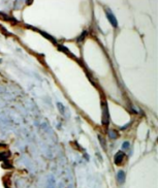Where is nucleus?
Here are the masks:
<instances>
[{
  "label": "nucleus",
  "instance_id": "nucleus-2",
  "mask_svg": "<svg viewBox=\"0 0 158 188\" xmlns=\"http://www.w3.org/2000/svg\"><path fill=\"white\" fill-rule=\"evenodd\" d=\"M124 157H125V155H124L122 152H119V153L115 156V163L120 164V163H121V160L124 159Z\"/></svg>",
  "mask_w": 158,
  "mask_h": 188
},
{
  "label": "nucleus",
  "instance_id": "nucleus-3",
  "mask_svg": "<svg viewBox=\"0 0 158 188\" xmlns=\"http://www.w3.org/2000/svg\"><path fill=\"white\" fill-rule=\"evenodd\" d=\"M108 18H109V20H110V22L113 24V26H115V27H117V21L115 20V18H114V16L111 14V13H109L108 14Z\"/></svg>",
  "mask_w": 158,
  "mask_h": 188
},
{
  "label": "nucleus",
  "instance_id": "nucleus-1",
  "mask_svg": "<svg viewBox=\"0 0 158 188\" xmlns=\"http://www.w3.org/2000/svg\"><path fill=\"white\" fill-rule=\"evenodd\" d=\"M102 123L104 124V125H107V124H109V113H108V109L107 107H103V115H102Z\"/></svg>",
  "mask_w": 158,
  "mask_h": 188
},
{
  "label": "nucleus",
  "instance_id": "nucleus-4",
  "mask_svg": "<svg viewBox=\"0 0 158 188\" xmlns=\"http://www.w3.org/2000/svg\"><path fill=\"white\" fill-rule=\"evenodd\" d=\"M118 179H119V181L121 182V183H123L124 182V180H125V174H124V172H119L118 173Z\"/></svg>",
  "mask_w": 158,
  "mask_h": 188
}]
</instances>
